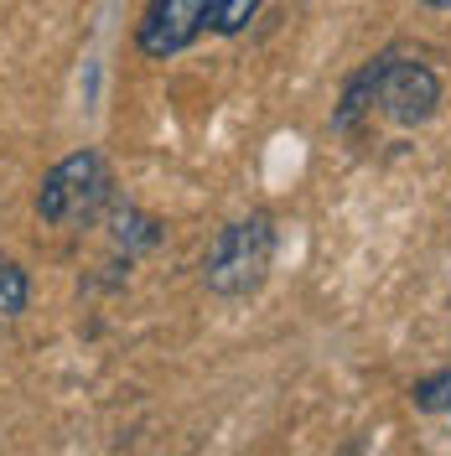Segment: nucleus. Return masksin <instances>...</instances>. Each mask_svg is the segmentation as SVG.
Wrapping results in <instances>:
<instances>
[{
  "label": "nucleus",
  "instance_id": "obj_1",
  "mask_svg": "<svg viewBox=\"0 0 451 456\" xmlns=\"http://www.w3.org/2000/svg\"><path fill=\"white\" fill-rule=\"evenodd\" d=\"M384 119H395V125H425L436 104H441V84H436V73L425 68L421 57H399V53H384L373 57L364 73L348 84V99H342L338 110V125L348 130L353 125V114L358 110H373Z\"/></svg>",
  "mask_w": 451,
  "mask_h": 456
},
{
  "label": "nucleus",
  "instance_id": "obj_2",
  "mask_svg": "<svg viewBox=\"0 0 451 456\" xmlns=\"http://www.w3.org/2000/svg\"><path fill=\"white\" fill-rule=\"evenodd\" d=\"M275 265V228L265 213H250L239 224H228L213 244H208V259H202V281L213 296L224 301H244L254 296L265 275Z\"/></svg>",
  "mask_w": 451,
  "mask_h": 456
},
{
  "label": "nucleus",
  "instance_id": "obj_3",
  "mask_svg": "<svg viewBox=\"0 0 451 456\" xmlns=\"http://www.w3.org/2000/svg\"><path fill=\"white\" fill-rule=\"evenodd\" d=\"M110 202V167L99 151H73L62 156L42 187H37V213L57 228H78V224H94L99 208Z\"/></svg>",
  "mask_w": 451,
  "mask_h": 456
},
{
  "label": "nucleus",
  "instance_id": "obj_4",
  "mask_svg": "<svg viewBox=\"0 0 451 456\" xmlns=\"http://www.w3.org/2000/svg\"><path fill=\"white\" fill-rule=\"evenodd\" d=\"M208 27V0H151L141 16V53L145 57H171L198 42Z\"/></svg>",
  "mask_w": 451,
  "mask_h": 456
},
{
  "label": "nucleus",
  "instance_id": "obj_5",
  "mask_svg": "<svg viewBox=\"0 0 451 456\" xmlns=\"http://www.w3.org/2000/svg\"><path fill=\"white\" fill-rule=\"evenodd\" d=\"M254 11H259V0H208V27L234 37L254 21Z\"/></svg>",
  "mask_w": 451,
  "mask_h": 456
},
{
  "label": "nucleus",
  "instance_id": "obj_6",
  "mask_svg": "<svg viewBox=\"0 0 451 456\" xmlns=\"http://www.w3.org/2000/svg\"><path fill=\"white\" fill-rule=\"evenodd\" d=\"M27 296H31L27 270H21V265H11V259H0V316H21Z\"/></svg>",
  "mask_w": 451,
  "mask_h": 456
},
{
  "label": "nucleus",
  "instance_id": "obj_7",
  "mask_svg": "<svg viewBox=\"0 0 451 456\" xmlns=\"http://www.w3.org/2000/svg\"><path fill=\"white\" fill-rule=\"evenodd\" d=\"M410 399H415V410H430V415H451V369L430 373V379H421L415 389H410Z\"/></svg>",
  "mask_w": 451,
  "mask_h": 456
},
{
  "label": "nucleus",
  "instance_id": "obj_8",
  "mask_svg": "<svg viewBox=\"0 0 451 456\" xmlns=\"http://www.w3.org/2000/svg\"><path fill=\"white\" fill-rule=\"evenodd\" d=\"M425 5H436V11H451V0H425Z\"/></svg>",
  "mask_w": 451,
  "mask_h": 456
}]
</instances>
